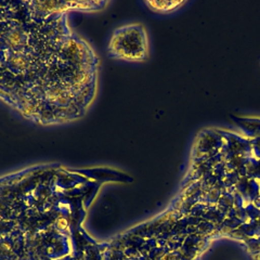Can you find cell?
Returning a JSON list of instances; mask_svg holds the SVG:
<instances>
[{"mask_svg":"<svg viewBox=\"0 0 260 260\" xmlns=\"http://www.w3.org/2000/svg\"><path fill=\"white\" fill-rule=\"evenodd\" d=\"M117 168L59 162L0 175V260H69L89 234L84 221L107 183H125Z\"/></svg>","mask_w":260,"mask_h":260,"instance_id":"obj_2","label":"cell"},{"mask_svg":"<svg viewBox=\"0 0 260 260\" xmlns=\"http://www.w3.org/2000/svg\"><path fill=\"white\" fill-rule=\"evenodd\" d=\"M100 67L54 2H0V101L24 119L54 127L84 118Z\"/></svg>","mask_w":260,"mask_h":260,"instance_id":"obj_1","label":"cell"},{"mask_svg":"<svg viewBox=\"0 0 260 260\" xmlns=\"http://www.w3.org/2000/svg\"><path fill=\"white\" fill-rule=\"evenodd\" d=\"M109 58L140 63L150 56L149 32L142 23H128L114 29L108 46Z\"/></svg>","mask_w":260,"mask_h":260,"instance_id":"obj_3","label":"cell"},{"mask_svg":"<svg viewBox=\"0 0 260 260\" xmlns=\"http://www.w3.org/2000/svg\"><path fill=\"white\" fill-rule=\"evenodd\" d=\"M144 4L153 12L167 14L181 9L186 2L184 0H152V2H145Z\"/></svg>","mask_w":260,"mask_h":260,"instance_id":"obj_4","label":"cell"}]
</instances>
